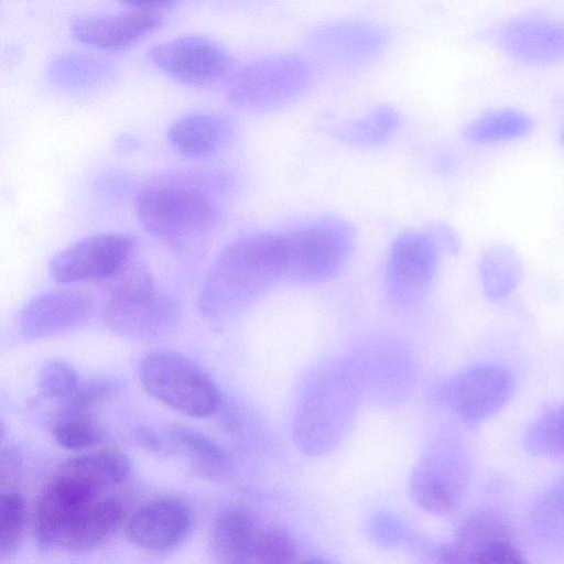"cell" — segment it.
<instances>
[{"instance_id": "cell-5", "label": "cell", "mask_w": 564, "mask_h": 564, "mask_svg": "<svg viewBox=\"0 0 564 564\" xmlns=\"http://www.w3.org/2000/svg\"><path fill=\"white\" fill-rule=\"evenodd\" d=\"M313 82L311 63L296 54H274L235 72L227 85L228 101L253 113L282 109L303 96Z\"/></svg>"}, {"instance_id": "cell-20", "label": "cell", "mask_w": 564, "mask_h": 564, "mask_svg": "<svg viewBox=\"0 0 564 564\" xmlns=\"http://www.w3.org/2000/svg\"><path fill=\"white\" fill-rule=\"evenodd\" d=\"M124 507L117 498L100 497L79 517L64 544V550L86 552L106 541L121 524Z\"/></svg>"}, {"instance_id": "cell-14", "label": "cell", "mask_w": 564, "mask_h": 564, "mask_svg": "<svg viewBox=\"0 0 564 564\" xmlns=\"http://www.w3.org/2000/svg\"><path fill=\"white\" fill-rule=\"evenodd\" d=\"M161 24L159 12L132 9L109 15L77 17L70 22V32L84 45L118 52L143 41Z\"/></svg>"}, {"instance_id": "cell-30", "label": "cell", "mask_w": 564, "mask_h": 564, "mask_svg": "<svg viewBox=\"0 0 564 564\" xmlns=\"http://www.w3.org/2000/svg\"><path fill=\"white\" fill-rule=\"evenodd\" d=\"M417 501L432 511H447L456 502L457 486L448 478L438 474H424L414 484Z\"/></svg>"}, {"instance_id": "cell-32", "label": "cell", "mask_w": 564, "mask_h": 564, "mask_svg": "<svg viewBox=\"0 0 564 564\" xmlns=\"http://www.w3.org/2000/svg\"><path fill=\"white\" fill-rule=\"evenodd\" d=\"M98 61L83 56L61 57L52 64L50 73L52 79L58 84L82 87L95 82L96 74H101L105 67Z\"/></svg>"}, {"instance_id": "cell-1", "label": "cell", "mask_w": 564, "mask_h": 564, "mask_svg": "<svg viewBox=\"0 0 564 564\" xmlns=\"http://www.w3.org/2000/svg\"><path fill=\"white\" fill-rule=\"evenodd\" d=\"M236 188L224 171H170L145 181L138 191L140 224L173 251H189L205 242L223 223Z\"/></svg>"}, {"instance_id": "cell-31", "label": "cell", "mask_w": 564, "mask_h": 564, "mask_svg": "<svg viewBox=\"0 0 564 564\" xmlns=\"http://www.w3.org/2000/svg\"><path fill=\"white\" fill-rule=\"evenodd\" d=\"M117 389V382L109 379L80 382L75 392L63 401L61 413L89 414L97 405L110 399Z\"/></svg>"}, {"instance_id": "cell-22", "label": "cell", "mask_w": 564, "mask_h": 564, "mask_svg": "<svg viewBox=\"0 0 564 564\" xmlns=\"http://www.w3.org/2000/svg\"><path fill=\"white\" fill-rule=\"evenodd\" d=\"M165 436L166 453L185 456L197 473L219 477L225 474L228 462L224 451L205 434L188 427L175 426Z\"/></svg>"}, {"instance_id": "cell-3", "label": "cell", "mask_w": 564, "mask_h": 564, "mask_svg": "<svg viewBox=\"0 0 564 564\" xmlns=\"http://www.w3.org/2000/svg\"><path fill=\"white\" fill-rule=\"evenodd\" d=\"M102 288L101 319L113 334L135 340L164 337L180 324V303L159 290L148 265L132 257Z\"/></svg>"}, {"instance_id": "cell-18", "label": "cell", "mask_w": 564, "mask_h": 564, "mask_svg": "<svg viewBox=\"0 0 564 564\" xmlns=\"http://www.w3.org/2000/svg\"><path fill=\"white\" fill-rule=\"evenodd\" d=\"M130 473L128 457L116 449H100L72 457L55 470V474L99 495L124 482Z\"/></svg>"}, {"instance_id": "cell-4", "label": "cell", "mask_w": 564, "mask_h": 564, "mask_svg": "<svg viewBox=\"0 0 564 564\" xmlns=\"http://www.w3.org/2000/svg\"><path fill=\"white\" fill-rule=\"evenodd\" d=\"M285 278L296 285H315L336 278L356 246L354 226L339 216H321L281 232Z\"/></svg>"}, {"instance_id": "cell-29", "label": "cell", "mask_w": 564, "mask_h": 564, "mask_svg": "<svg viewBox=\"0 0 564 564\" xmlns=\"http://www.w3.org/2000/svg\"><path fill=\"white\" fill-rule=\"evenodd\" d=\"M80 382L77 372L69 364L52 360L40 372L39 390L43 398L63 402L75 392Z\"/></svg>"}, {"instance_id": "cell-33", "label": "cell", "mask_w": 564, "mask_h": 564, "mask_svg": "<svg viewBox=\"0 0 564 564\" xmlns=\"http://www.w3.org/2000/svg\"><path fill=\"white\" fill-rule=\"evenodd\" d=\"M295 555L291 538L283 531L271 529L258 533L251 562L289 563Z\"/></svg>"}, {"instance_id": "cell-9", "label": "cell", "mask_w": 564, "mask_h": 564, "mask_svg": "<svg viewBox=\"0 0 564 564\" xmlns=\"http://www.w3.org/2000/svg\"><path fill=\"white\" fill-rule=\"evenodd\" d=\"M149 57L167 77L188 86H208L232 74L230 54L200 35L175 37L151 47Z\"/></svg>"}, {"instance_id": "cell-16", "label": "cell", "mask_w": 564, "mask_h": 564, "mask_svg": "<svg viewBox=\"0 0 564 564\" xmlns=\"http://www.w3.org/2000/svg\"><path fill=\"white\" fill-rule=\"evenodd\" d=\"M499 43L513 58L528 64H546L564 58V23L519 18L503 24Z\"/></svg>"}, {"instance_id": "cell-11", "label": "cell", "mask_w": 564, "mask_h": 564, "mask_svg": "<svg viewBox=\"0 0 564 564\" xmlns=\"http://www.w3.org/2000/svg\"><path fill=\"white\" fill-rule=\"evenodd\" d=\"M443 556L448 562L474 564L525 562L507 521L491 511L477 513L466 521Z\"/></svg>"}, {"instance_id": "cell-10", "label": "cell", "mask_w": 564, "mask_h": 564, "mask_svg": "<svg viewBox=\"0 0 564 564\" xmlns=\"http://www.w3.org/2000/svg\"><path fill=\"white\" fill-rule=\"evenodd\" d=\"M94 310L93 296L77 289L43 292L31 299L18 317L20 334L30 340L70 332L84 324Z\"/></svg>"}, {"instance_id": "cell-35", "label": "cell", "mask_w": 564, "mask_h": 564, "mask_svg": "<svg viewBox=\"0 0 564 564\" xmlns=\"http://www.w3.org/2000/svg\"><path fill=\"white\" fill-rule=\"evenodd\" d=\"M138 145V140L129 134H122L116 140V147L120 152L132 151Z\"/></svg>"}, {"instance_id": "cell-24", "label": "cell", "mask_w": 564, "mask_h": 564, "mask_svg": "<svg viewBox=\"0 0 564 564\" xmlns=\"http://www.w3.org/2000/svg\"><path fill=\"white\" fill-rule=\"evenodd\" d=\"M532 129L533 121L527 113L516 109H498L468 122L463 137L474 144H497L521 139Z\"/></svg>"}, {"instance_id": "cell-15", "label": "cell", "mask_w": 564, "mask_h": 564, "mask_svg": "<svg viewBox=\"0 0 564 564\" xmlns=\"http://www.w3.org/2000/svg\"><path fill=\"white\" fill-rule=\"evenodd\" d=\"M384 33L377 26L358 21H339L316 30L310 46L321 57L346 66L364 64L386 45Z\"/></svg>"}, {"instance_id": "cell-12", "label": "cell", "mask_w": 564, "mask_h": 564, "mask_svg": "<svg viewBox=\"0 0 564 564\" xmlns=\"http://www.w3.org/2000/svg\"><path fill=\"white\" fill-rule=\"evenodd\" d=\"M193 513L182 499L163 496L134 511L127 524V535L137 547L152 553H166L189 535Z\"/></svg>"}, {"instance_id": "cell-17", "label": "cell", "mask_w": 564, "mask_h": 564, "mask_svg": "<svg viewBox=\"0 0 564 564\" xmlns=\"http://www.w3.org/2000/svg\"><path fill=\"white\" fill-rule=\"evenodd\" d=\"M234 121L217 112H192L173 122L167 131L171 147L191 159H206L223 151L234 139Z\"/></svg>"}, {"instance_id": "cell-21", "label": "cell", "mask_w": 564, "mask_h": 564, "mask_svg": "<svg viewBox=\"0 0 564 564\" xmlns=\"http://www.w3.org/2000/svg\"><path fill=\"white\" fill-rule=\"evenodd\" d=\"M522 275V262L508 246L494 245L480 258V284L484 294L491 301H500L512 294Z\"/></svg>"}, {"instance_id": "cell-7", "label": "cell", "mask_w": 564, "mask_h": 564, "mask_svg": "<svg viewBox=\"0 0 564 564\" xmlns=\"http://www.w3.org/2000/svg\"><path fill=\"white\" fill-rule=\"evenodd\" d=\"M441 245L431 230H408L392 241L384 268L388 296L400 305L420 302L432 289Z\"/></svg>"}, {"instance_id": "cell-8", "label": "cell", "mask_w": 564, "mask_h": 564, "mask_svg": "<svg viewBox=\"0 0 564 564\" xmlns=\"http://www.w3.org/2000/svg\"><path fill=\"white\" fill-rule=\"evenodd\" d=\"M137 240L122 232L85 237L58 251L50 261L51 278L61 284L105 282L135 256Z\"/></svg>"}, {"instance_id": "cell-36", "label": "cell", "mask_w": 564, "mask_h": 564, "mask_svg": "<svg viewBox=\"0 0 564 564\" xmlns=\"http://www.w3.org/2000/svg\"><path fill=\"white\" fill-rule=\"evenodd\" d=\"M561 139H562V142L564 143V127H563L562 132H561Z\"/></svg>"}, {"instance_id": "cell-13", "label": "cell", "mask_w": 564, "mask_h": 564, "mask_svg": "<svg viewBox=\"0 0 564 564\" xmlns=\"http://www.w3.org/2000/svg\"><path fill=\"white\" fill-rule=\"evenodd\" d=\"M514 382L508 369L496 364L479 365L458 375L448 387V400L468 422L496 414L510 399Z\"/></svg>"}, {"instance_id": "cell-26", "label": "cell", "mask_w": 564, "mask_h": 564, "mask_svg": "<svg viewBox=\"0 0 564 564\" xmlns=\"http://www.w3.org/2000/svg\"><path fill=\"white\" fill-rule=\"evenodd\" d=\"M524 447L540 456L564 454V404L553 409L530 424L523 436Z\"/></svg>"}, {"instance_id": "cell-25", "label": "cell", "mask_w": 564, "mask_h": 564, "mask_svg": "<svg viewBox=\"0 0 564 564\" xmlns=\"http://www.w3.org/2000/svg\"><path fill=\"white\" fill-rule=\"evenodd\" d=\"M530 520L538 536L551 542L564 541V477L538 499Z\"/></svg>"}, {"instance_id": "cell-19", "label": "cell", "mask_w": 564, "mask_h": 564, "mask_svg": "<svg viewBox=\"0 0 564 564\" xmlns=\"http://www.w3.org/2000/svg\"><path fill=\"white\" fill-rule=\"evenodd\" d=\"M258 533L250 516L240 508H229L216 518L210 534L214 555L225 563H248Z\"/></svg>"}, {"instance_id": "cell-27", "label": "cell", "mask_w": 564, "mask_h": 564, "mask_svg": "<svg viewBox=\"0 0 564 564\" xmlns=\"http://www.w3.org/2000/svg\"><path fill=\"white\" fill-rule=\"evenodd\" d=\"M26 507L22 496L13 490L0 498V560L12 555L23 538Z\"/></svg>"}, {"instance_id": "cell-2", "label": "cell", "mask_w": 564, "mask_h": 564, "mask_svg": "<svg viewBox=\"0 0 564 564\" xmlns=\"http://www.w3.org/2000/svg\"><path fill=\"white\" fill-rule=\"evenodd\" d=\"M285 278L281 232L258 231L227 245L213 262L197 296L209 319L230 316L272 291Z\"/></svg>"}, {"instance_id": "cell-6", "label": "cell", "mask_w": 564, "mask_h": 564, "mask_svg": "<svg viewBox=\"0 0 564 564\" xmlns=\"http://www.w3.org/2000/svg\"><path fill=\"white\" fill-rule=\"evenodd\" d=\"M144 390L170 409L192 417L212 415L219 394L210 377L196 364L177 352L158 350L139 365Z\"/></svg>"}, {"instance_id": "cell-28", "label": "cell", "mask_w": 564, "mask_h": 564, "mask_svg": "<svg viewBox=\"0 0 564 564\" xmlns=\"http://www.w3.org/2000/svg\"><path fill=\"white\" fill-rule=\"evenodd\" d=\"M55 442L67 449H86L101 440V434L88 414L61 413L52 426Z\"/></svg>"}, {"instance_id": "cell-23", "label": "cell", "mask_w": 564, "mask_h": 564, "mask_svg": "<svg viewBox=\"0 0 564 564\" xmlns=\"http://www.w3.org/2000/svg\"><path fill=\"white\" fill-rule=\"evenodd\" d=\"M399 112L389 106L371 109L366 116L328 127L334 138L355 147H375L387 142L400 127Z\"/></svg>"}, {"instance_id": "cell-34", "label": "cell", "mask_w": 564, "mask_h": 564, "mask_svg": "<svg viewBox=\"0 0 564 564\" xmlns=\"http://www.w3.org/2000/svg\"><path fill=\"white\" fill-rule=\"evenodd\" d=\"M134 10L159 12L172 8L177 0H116Z\"/></svg>"}]
</instances>
